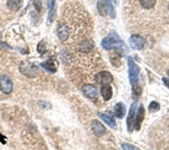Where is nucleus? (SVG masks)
Returning a JSON list of instances; mask_svg holds the SVG:
<instances>
[{
  "instance_id": "412c9836",
  "label": "nucleus",
  "mask_w": 169,
  "mask_h": 150,
  "mask_svg": "<svg viewBox=\"0 0 169 150\" xmlns=\"http://www.w3.org/2000/svg\"><path fill=\"white\" fill-rule=\"evenodd\" d=\"M106 1V5L108 7V11H110V15L112 18H115V9H114V1L113 0H105Z\"/></svg>"
},
{
  "instance_id": "b1692460",
  "label": "nucleus",
  "mask_w": 169,
  "mask_h": 150,
  "mask_svg": "<svg viewBox=\"0 0 169 150\" xmlns=\"http://www.w3.org/2000/svg\"><path fill=\"white\" fill-rule=\"evenodd\" d=\"M162 82L165 83V85L167 86L169 89V78H167V77H162Z\"/></svg>"
},
{
  "instance_id": "20e7f679",
  "label": "nucleus",
  "mask_w": 169,
  "mask_h": 150,
  "mask_svg": "<svg viewBox=\"0 0 169 150\" xmlns=\"http://www.w3.org/2000/svg\"><path fill=\"white\" fill-rule=\"evenodd\" d=\"M96 82L101 85H108L113 82V76L110 72H99L95 77Z\"/></svg>"
},
{
  "instance_id": "f03ea898",
  "label": "nucleus",
  "mask_w": 169,
  "mask_h": 150,
  "mask_svg": "<svg viewBox=\"0 0 169 150\" xmlns=\"http://www.w3.org/2000/svg\"><path fill=\"white\" fill-rule=\"evenodd\" d=\"M14 89V83L8 75H1L0 76V90L5 94H9L13 92Z\"/></svg>"
},
{
  "instance_id": "7ed1b4c3",
  "label": "nucleus",
  "mask_w": 169,
  "mask_h": 150,
  "mask_svg": "<svg viewBox=\"0 0 169 150\" xmlns=\"http://www.w3.org/2000/svg\"><path fill=\"white\" fill-rule=\"evenodd\" d=\"M19 70L22 74H24L25 76H29V77H34L37 73V67L28 62H23L20 64Z\"/></svg>"
},
{
  "instance_id": "4be33fe9",
  "label": "nucleus",
  "mask_w": 169,
  "mask_h": 150,
  "mask_svg": "<svg viewBox=\"0 0 169 150\" xmlns=\"http://www.w3.org/2000/svg\"><path fill=\"white\" fill-rule=\"evenodd\" d=\"M159 109H160V105H159V103L156 102V101H153V102L150 103L149 105V110L152 112H156V111H159Z\"/></svg>"
},
{
  "instance_id": "4468645a",
  "label": "nucleus",
  "mask_w": 169,
  "mask_h": 150,
  "mask_svg": "<svg viewBox=\"0 0 169 150\" xmlns=\"http://www.w3.org/2000/svg\"><path fill=\"white\" fill-rule=\"evenodd\" d=\"M93 47H94V45L90 40H84V42L80 44V46H79V49H80V52H82V53H88V52H90V50L93 49Z\"/></svg>"
},
{
  "instance_id": "1a4fd4ad",
  "label": "nucleus",
  "mask_w": 169,
  "mask_h": 150,
  "mask_svg": "<svg viewBox=\"0 0 169 150\" xmlns=\"http://www.w3.org/2000/svg\"><path fill=\"white\" fill-rule=\"evenodd\" d=\"M69 35H70V31H69V27L67 26V24L64 22H61L58 27V36L61 39L62 42H64L69 38Z\"/></svg>"
},
{
  "instance_id": "39448f33",
  "label": "nucleus",
  "mask_w": 169,
  "mask_h": 150,
  "mask_svg": "<svg viewBox=\"0 0 169 150\" xmlns=\"http://www.w3.org/2000/svg\"><path fill=\"white\" fill-rule=\"evenodd\" d=\"M81 91L84 95L89 99H96L98 96V90L95 85L93 84H87V85H84L81 87Z\"/></svg>"
},
{
  "instance_id": "0eeeda50",
  "label": "nucleus",
  "mask_w": 169,
  "mask_h": 150,
  "mask_svg": "<svg viewBox=\"0 0 169 150\" xmlns=\"http://www.w3.org/2000/svg\"><path fill=\"white\" fill-rule=\"evenodd\" d=\"M91 130L97 137H101L106 134V129H105L104 124L99 122L98 120H93L91 121Z\"/></svg>"
},
{
  "instance_id": "dca6fc26",
  "label": "nucleus",
  "mask_w": 169,
  "mask_h": 150,
  "mask_svg": "<svg viewBox=\"0 0 169 150\" xmlns=\"http://www.w3.org/2000/svg\"><path fill=\"white\" fill-rule=\"evenodd\" d=\"M54 3L55 1L54 0H49V18H48V22L51 24V22L53 21L54 19Z\"/></svg>"
},
{
  "instance_id": "6ab92c4d",
  "label": "nucleus",
  "mask_w": 169,
  "mask_h": 150,
  "mask_svg": "<svg viewBox=\"0 0 169 150\" xmlns=\"http://www.w3.org/2000/svg\"><path fill=\"white\" fill-rule=\"evenodd\" d=\"M97 9H98L99 14H100L101 16H106L107 12H108V7H107V5L104 1H98V3H97Z\"/></svg>"
},
{
  "instance_id": "a211bd4d",
  "label": "nucleus",
  "mask_w": 169,
  "mask_h": 150,
  "mask_svg": "<svg viewBox=\"0 0 169 150\" xmlns=\"http://www.w3.org/2000/svg\"><path fill=\"white\" fill-rule=\"evenodd\" d=\"M101 46L105 49H112L114 47V40H113L112 37H106V38L103 39L101 42Z\"/></svg>"
},
{
  "instance_id": "5701e85b",
  "label": "nucleus",
  "mask_w": 169,
  "mask_h": 150,
  "mask_svg": "<svg viewBox=\"0 0 169 150\" xmlns=\"http://www.w3.org/2000/svg\"><path fill=\"white\" fill-rule=\"evenodd\" d=\"M122 149L123 150H140L136 147H134V146L130 145V143H123V145H122Z\"/></svg>"
},
{
  "instance_id": "6e6552de",
  "label": "nucleus",
  "mask_w": 169,
  "mask_h": 150,
  "mask_svg": "<svg viewBox=\"0 0 169 150\" xmlns=\"http://www.w3.org/2000/svg\"><path fill=\"white\" fill-rule=\"evenodd\" d=\"M144 120V108L143 105H140L138 110V113L135 114V119H134V122H133V128L135 130H140L141 128V123L142 121Z\"/></svg>"
},
{
  "instance_id": "2eb2a0df",
  "label": "nucleus",
  "mask_w": 169,
  "mask_h": 150,
  "mask_svg": "<svg viewBox=\"0 0 169 150\" xmlns=\"http://www.w3.org/2000/svg\"><path fill=\"white\" fill-rule=\"evenodd\" d=\"M98 115L105 123L108 124V127H110V128H113V129L116 128V123H115V121L113 120V118L108 117V115H106V114H101V113H98Z\"/></svg>"
},
{
  "instance_id": "9b49d317",
  "label": "nucleus",
  "mask_w": 169,
  "mask_h": 150,
  "mask_svg": "<svg viewBox=\"0 0 169 150\" xmlns=\"http://www.w3.org/2000/svg\"><path fill=\"white\" fill-rule=\"evenodd\" d=\"M42 66H43V68H45V70L49 71L50 73H54L56 71L58 64H56L55 59H54L53 57H51V59H49L46 62L42 63Z\"/></svg>"
},
{
  "instance_id": "393cba45",
  "label": "nucleus",
  "mask_w": 169,
  "mask_h": 150,
  "mask_svg": "<svg viewBox=\"0 0 169 150\" xmlns=\"http://www.w3.org/2000/svg\"><path fill=\"white\" fill-rule=\"evenodd\" d=\"M0 46H3V47H6V48H10L9 46H7L6 44H3V43H0Z\"/></svg>"
},
{
  "instance_id": "f257e3e1",
  "label": "nucleus",
  "mask_w": 169,
  "mask_h": 150,
  "mask_svg": "<svg viewBox=\"0 0 169 150\" xmlns=\"http://www.w3.org/2000/svg\"><path fill=\"white\" fill-rule=\"evenodd\" d=\"M127 62H129V75H130V82L132 84V86L138 85L139 83V74H140V68L134 63L131 57H127Z\"/></svg>"
},
{
  "instance_id": "423d86ee",
  "label": "nucleus",
  "mask_w": 169,
  "mask_h": 150,
  "mask_svg": "<svg viewBox=\"0 0 169 150\" xmlns=\"http://www.w3.org/2000/svg\"><path fill=\"white\" fill-rule=\"evenodd\" d=\"M130 44H131L132 48L140 50L144 47L146 42H144L143 37H141L140 35H133V36H131V38H130Z\"/></svg>"
},
{
  "instance_id": "ddd939ff",
  "label": "nucleus",
  "mask_w": 169,
  "mask_h": 150,
  "mask_svg": "<svg viewBox=\"0 0 169 150\" xmlns=\"http://www.w3.org/2000/svg\"><path fill=\"white\" fill-rule=\"evenodd\" d=\"M100 94L103 95L104 100H106V101L110 100V97H112V95H113L112 87H110V85H103L100 89Z\"/></svg>"
},
{
  "instance_id": "f3484780",
  "label": "nucleus",
  "mask_w": 169,
  "mask_h": 150,
  "mask_svg": "<svg viewBox=\"0 0 169 150\" xmlns=\"http://www.w3.org/2000/svg\"><path fill=\"white\" fill-rule=\"evenodd\" d=\"M23 0H7V5L11 10H18L22 7Z\"/></svg>"
},
{
  "instance_id": "f8f14e48",
  "label": "nucleus",
  "mask_w": 169,
  "mask_h": 150,
  "mask_svg": "<svg viewBox=\"0 0 169 150\" xmlns=\"http://www.w3.org/2000/svg\"><path fill=\"white\" fill-rule=\"evenodd\" d=\"M114 111H115V115L118 118V119H122V118L125 115L126 113V109H125V105H124L123 103H117L114 108Z\"/></svg>"
},
{
  "instance_id": "aec40b11",
  "label": "nucleus",
  "mask_w": 169,
  "mask_h": 150,
  "mask_svg": "<svg viewBox=\"0 0 169 150\" xmlns=\"http://www.w3.org/2000/svg\"><path fill=\"white\" fill-rule=\"evenodd\" d=\"M140 3L144 9H151L155 6L156 0H140Z\"/></svg>"
},
{
  "instance_id": "9d476101",
  "label": "nucleus",
  "mask_w": 169,
  "mask_h": 150,
  "mask_svg": "<svg viewBox=\"0 0 169 150\" xmlns=\"http://www.w3.org/2000/svg\"><path fill=\"white\" fill-rule=\"evenodd\" d=\"M135 110H136V103H133L131 108H130L129 111V115H127V120H126V124H127V130L129 132H132V123L134 122L135 119Z\"/></svg>"
},
{
  "instance_id": "bb28decb",
  "label": "nucleus",
  "mask_w": 169,
  "mask_h": 150,
  "mask_svg": "<svg viewBox=\"0 0 169 150\" xmlns=\"http://www.w3.org/2000/svg\"><path fill=\"white\" fill-rule=\"evenodd\" d=\"M168 9H169V5H168Z\"/></svg>"
},
{
  "instance_id": "a878e982",
  "label": "nucleus",
  "mask_w": 169,
  "mask_h": 150,
  "mask_svg": "<svg viewBox=\"0 0 169 150\" xmlns=\"http://www.w3.org/2000/svg\"><path fill=\"white\" fill-rule=\"evenodd\" d=\"M167 74H168V75H169V70H168V73H167Z\"/></svg>"
}]
</instances>
